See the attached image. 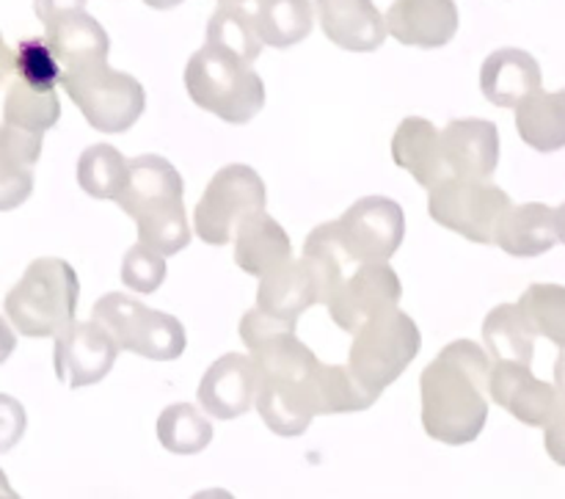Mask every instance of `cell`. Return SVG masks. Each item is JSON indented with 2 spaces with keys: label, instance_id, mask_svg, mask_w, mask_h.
I'll use <instances>...</instances> for the list:
<instances>
[{
  "label": "cell",
  "instance_id": "obj_1",
  "mask_svg": "<svg viewBox=\"0 0 565 499\" xmlns=\"http://www.w3.org/2000/svg\"><path fill=\"white\" fill-rule=\"evenodd\" d=\"M489 351L472 340H456L419 375L423 428L441 445L461 447L478 439L489 420Z\"/></svg>",
  "mask_w": 565,
  "mask_h": 499
},
{
  "label": "cell",
  "instance_id": "obj_2",
  "mask_svg": "<svg viewBox=\"0 0 565 499\" xmlns=\"http://www.w3.org/2000/svg\"><path fill=\"white\" fill-rule=\"evenodd\" d=\"M248 357L257 364L254 408L276 436H301L320 417V368L292 329L265 337Z\"/></svg>",
  "mask_w": 565,
  "mask_h": 499
},
{
  "label": "cell",
  "instance_id": "obj_3",
  "mask_svg": "<svg viewBox=\"0 0 565 499\" xmlns=\"http://www.w3.org/2000/svg\"><path fill=\"white\" fill-rule=\"evenodd\" d=\"M182 193V177L169 160L160 155H141L130 160V177L116 202L136 221L138 243L171 257L191 243Z\"/></svg>",
  "mask_w": 565,
  "mask_h": 499
},
{
  "label": "cell",
  "instance_id": "obj_4",
  "mask_svg": "<svg viewBox=\"0 0 565 499\" xmlns=\"http://www.w3.org/2000/svg\"><path fill=\"white\" fill-rule=\"evenodd\" d=\"M77 296L81 282L75 268L61 257H39L3 298V309L9 323L22 337L44 340L58 337L75 323Z\"/></svg>",
  "mask_w": 565,
  "mask_h": 499
},
{
  "label": "cell",
  "instance_id": "obj_5",
  "mask_svg": "<svg viewBox=\"0 0 565 499\" xmlns=\"http://www.w3.org/2000/svg\"><path fill=\"white\" fill-rule=\"evenodd\" d=\"M185 88L199 108L230 125H246L263 110L265 83L248 61L215 44H204L185 66Z\"/></svg>",
  "mask_w": 565,
  "mask_h": 499
},
{
  "label": "cell",
  "instance_id": "obj_6",
  "mask_svg": "<svg viewBox=\"0 0 565 499\" xmlns=\"http://www.w3.org/2000/svg\"><path fill=\"white\" fill-rule=\"evenodd\" d=\"M419 348H423V335L414 318H408L403 309L390 307L356 331L348 368L370 392L381 397L386 386L406 373Z\"/></svg>",
  "mask_w": 565,
  "mask_h": 499
},
{
  "label": "cell",
  "instance_id": "obj_7",
  "mask_svg": "<svg viewBox=\"0 0 565 499\" xmlns=\"http://www.w3.org/2000/svg\"><path fill=\"white\" fill-rule=\"evenodd\" d=\"M61 86L72 103L81 108L88 125L99 132H125L141 119L143 86L127 72L110 70L108 64H88L66 70Z\"/></svg>",
  "mask_w": 565,
  "mask_h": 499
},
{
  "label": "cell",
  "instance_id": "obj_8",
  "mask_svg": "<svg viewBox=\"0 0 565 499\" xmlns=\"http://www.w3.org/2000/svg\"><path fill=\"white\" fill-rule=\"evenodd\" d=\"M94 320L114 337L119 351L152 362H171L185 351V329L171 315L143 307L136 298L108 293L94 304Z\"/></svg>",
  "mask_w": 565,
  "mask_h": 499
},
{
  "label": "cell",
  "instance_id": "obj_9",
  "mask_svg": "<svg viewBox=\"0 0 565 499\" xmlns=\"http://www.w3.org/2000/svg\"><path fill=\"white\" fill-rule=\"evenodd\" d=\"M265 182L252 166L230 163L210 180L193 210V230L207 246H226L248 215L265 210Z\"/></svg>",
  "mask_w": 565,
  "mask_h": 499
},
{
  "label": "cell",
  "instance_id": "obj_10",
  "mask_svg": "<svg viewBox=\"0 0 565 499\" xmlns=\"http://www.w3.org/2000/svg\"><path fill=\"white\" fill-rule=\"evenodd\" d=\"M511 208V197L500 185L463 177H450L445 185L434 188L428 199L436 224L483 246H497V232Z\"/></svg>",
  "mask_w": 565,
  "mask_h": 499
},
{
  "label": "cell",
  "instance_id": "obj_11",
  "mask_svg": "<svg viewBox=\"0 0 565 499\" xmlns=\"http://www.w3.org/2000/svg\"><path fill=\"white\" fill-rule=\"evenodd\" d=\"M340 232L356 268L367 263H386L401 248L406 215L392 199L364 197L342 213Z\"/></svg>",
  "mask_w": 565,
  "mask_h": 499
},
{
  "label": "cell",
  "instance_id": "obj_12",
  "mask_svg": "<svg viewBox=\"0 0 565 499\" xmlns=\"http://www.w3.org/2000/svg\"><path fill=\"white\" fill-rule=\"evenodd\" d=\"M116 357H119V346L94 318L86 323L75 320L70 329L55 337V375L70 390L99 384L114 370Z\"/></svg>",
  "mask_w": 565,
  "mask_h": 499
},
{
  "label": "cell",
  "instance_id": "obj_13",
  "mask_svg": "<svg viewBox=\"0 0 565 499\" xmlns=\"http://www.w3.org/2000/svg\"><path fill=\"white\" fill-rule=\"evenodd\" d=\"M403 296V285L395 270L386 263L359 265L345 285L331 298L329 315L340 329L356 335L367 320L381 315L384 309L397 307Z\"/></svg>",
  "mask_w": 565,
  "mask_h": 499
},
{
  "label": "cell",
  "instance_id": "obj_14",
  "mask_svg": "<svg viewBox=\"0 0 565 499\" xmlns=\"http://www.w3.org/2000/svg\"><path fill=\"white\" fill-rule=\"evenodd\" d=\"M489 395L497 406L511 412L519 423L530 428H544L557 406V390L546 381H539L530 364L497 362L491 368Z\"/></svg>",
  "mask_w": 565,
  "mask_h": 499
},
{
  "label": "cell",
  "instance_id": "obj_15",
  "mask_svg": "<svg viewBox=\"0 0 565 499\" xmlns=\"http://www.w3.org/2000/svg\"><path fill=\"white\" fill-rule=\"evenodd\" d=\"M257 401V364L243 353H226L210 364L199 384V403L215 420H237Z\"/></svg>",
  "mask_w": 565,
  "mask_h": 499
},
{
  "label": "cell",
  "instance_id": "obj_16",
  "mask_svg": "<svg viewBox=\"0 0 565 499\" xmlns=\"http://www.w3.org/2000/svg\"><path fill=\"white\" fill-rule=\"evenodd\" d=\"M315 304H323V290H320L318 274L303 257H290L279 268L259 276L257 309H263L270 318L296 326L301 312H307Z\"/></svg>",
  "mask_w": 565,
  "mask_h": 499
},
{
  "label": "cell",
  "instance_id": "obj_17",
  "mask_svg": "<svg viewBox=\"0 0 565 499\" xmlns=\"http://www.w3.org/2000/svg\"><path fill=\"white\" fill-rule=\"evenodd\" d=\"M447 166L452 177L491 180L500 163V130L486 119H452L441 130Z\"/></svg>",
  "mask_w": 565,
  "mask_h": 499
},
{
  "label": "cell",
  "instance_id": "obj_18",
  "mask_svg": "<svg viewBox=\"0 0 565 499\" xmlns=\"http://www.w3.org/2000/svg\"><path fill=\"white\" fill-rule=\"evenodd\" d=\"M386 31L408 47H441L458 31V6L456 0H395L386 11Z\"/></svg>",
  "mask_w": 565,
  "mask_h": 499
},
{
  "label": "cell",
  "instance_id": "obj_19",
  "mask_svg": "<svg viewBox=\"0 0 565 499\" xmlns=\"http://www.w3.org/2000/svg\"><path fill=\"white\" fill-rule=\"evenodd\" d=\"M326 39L351 53H373L386 39V17L373 0H315Z\"/></svg>",
  "mask_w": 565,
  "mask_h": 499
},
{
  "label": "cell",
  "instance_id": "obj_20",
  "mask_svg": "<svg viewBox=\"0 0 565 499\" xmlns=\"http://www.w3.org/2000/svg\"><path fill=\"white\" fill-rule=\"evenodd\" d=\"M392 158L428 191L445 185L452 177L441 147V132L423 116H408L401 121L392 138Z\"/></svg>",
  "mask_w": 565,
  "mask_h": 499
},
{
  "label": "cell",
  "instance_id": "obj_21",
  "mask_svg": "<svg viewBox=\"0 0 565 499\" xmlns=\"http://www.w3.org/2000/svg\"><path fill=\"white\" fill-rule=\"evenodd\" d=\"M483 97L497 108H519L541 88V66L530 53L502 47L483 61L480 70Z\"/></svg>",
  "mask_w": 565,
  "mask_h": 499
},
{
  "label": "cell",
  "instance_id": "obj_22",
  "mask_svg": "<svg viewBox=\"0 0 565 499\" xmlns=\"http://www.w3.org/2000/svg\"><path fill=\"white\" fill-rule=\"evenodd\" d=\"M42 155V132L0 125V213L17 210L33 193V166Z\"/></svg>",
  "mask_w": 565,
  "mask_h": 499
},
{
  "label": "cell",
  "instance_id": "obj_23",
  "mask_svg": "<svg viewBox=\"0 0 565 499\" xmlns=\"http://www.w3.org/2000/svg\"><path fill=\"white\" fill-rule=\"evenodd\" d=\"M44 39L50 42L64 72L88 64H105L110 53L108 33L86 11H72V14L50 22Z\"/></svg>",
  "mask_w": 565,
  "mask_h": 499
},
{
  "label": "cell",
  "instance_id": "obj_24",
  "mask_svg": "<svg viewBox=\"0 0 565 499\" xmlns=\"http://www.w3.org/2000/svg\"><path fill=\"white\" fill-rule=\"evenodd\" d=\"M292 254L290 237L276 219L265 210L248 215L235 235V263L237 268L252 276H265L279 268Z\"/></svg>",
  "mask_w": 565,
  "mask_h": 499
},
{
  "label": "cell",
  "instance_id": "obj_25",
  "mask_svg": "<svg viewBox=\"0 0 565 499\" xmlns=\"http://www.w3.org/2000/svg\"><path fill=\"white\" fill-rule=\"evenodd\" d=\"M561 241L555 210L541 202L519 204L508 210L497 232V246L511 257H539Z\"/></svg>",
  "mask_w": 565,
  "mask_h": 499
},
{
  "label": "cell",
  "instance_id": "obj_26",
  "mask_svg": "<svg viewBox=\"0 0 565 499\" xmlns=\"http://www.w3.org/2000/svg\"><path fill=\"white\" fill-rule=\"evenodd\" d=\"M519 136L539 152H557L565 147V88L539 92L516 108Z\"/></svg>",
  "mask_w": 565,
  "mask_h": 499
},
{
  "label": "cell",
  "instance_id": "obj_27",
  "mask_svg": "<svg viewBox=\"0 0 565 499\" xmlns=\"http://www.w3.org/2000/svg\"><path fill=\"white\" fill-rule=\"evenodd\" d=\"M303 259L318 274L326 307L337 296V290L345 285L348 276L356 270V263H353L351 252H348L345 241H342L340 221H329V224H320L309 232L307 243H303Z\"/></svg>",
  "mask_w": 565,
  "mask_h": 499
},
{
  "label": "cell",
  "instance_id": "obj_28",
  "mask_svg": "<svg viewBox=\"0 0 565 499\" xmlns=\"http://www.w3.org/2000/svg\"><path fill=\"white\" fill-rule=\"evenodd\" d=\"M535 331L519 304H500L483 320V342L494 362L530 364L535 353Z\"/></svg>",
  "mask_w": 565,
  "mask_h": 499
},
{
  "label": "cell",
  "instance_id": "obj_29",
  "mask_svg": "<svg viewBox=\"0 0 565 499\" xmlns=\"http://www.w3.org/2000/svg\"><path fill=\"white\" fill-rule=\"evenodd\" d=\"M257 31L263 44L270 47H292L309 36L315 22L312 0H259Z\"/></svg>",
  "mask_w": 565,
  "mask_h": 499
},
{
  "label": "cell",
  "instance_id": "obj_30",
  "mask_svg": "<svg viewBox=\"0 0 565 499\" xmlns=\"http://www.w3.org/2000/svg\"><path fill=\"white\" fill-rule=\"evenodd\" d=\"M61 119V99L55 88H36L22 81H11L3 103V121L6 125L22 127V130L42 132L55 127Z\"/></svg>",
  "mask_w": 565,
  "mask_h": 499
},
{
  "label": "cell",
  "instance_id": "obj_31",
  "mask_svg": "<svg viewBox=\"0 0 565 499\" xmlns=\"http://www.w3.org/2000/svg\"><path fill=\"white\" fill-rule=\"evenodd\" d=\"M130 177V160L110 144H94L77 160V182L94 199H119Z\"/></svg>",
  "mask_w": 565,
  "mask_h": 499
},
{
  "label": "cell",
  "instance_id": "obj_32",
  "mask_svg": "<svg viewBox=\"0 0 565 499\" xmlns=\"http://www.w3.org/2000/svg\"><path fill=\"white\" fill-rule=\"evenodd\" d=\"M158 439L174 456H196L213 442V425L191 403H174L158 417Z\"/></svg>",
  "mask_w": 565,
  "mask_h": 499
},
{
  "label": "cell",
  "instance_id": "obj_33",
  "mask_svg": "<svg viewBox=\"0 0 565 499\" xmlns=\"http://www.w3.org/2000/svg\"><path fill=\"white\" fill-rule=\"evenodd\" d=\"M207 44L224 47L254 64L263 53V39L257 31V17L243 6H221L207 22Z\"/></svg>",
  "mask_w": 565,
  "mask_h": 499
},
{
  "label": "cell",
  "instance_id": "obj_34",
  "mask_svg": "<svg viewBox=\"0 0 565 499\" xmlns=\"http://www.w3.org/2000/svg\"><path fill=\"white\" fill-rule=\"evenodd\" d=\"M519 309L539 337L565 351V287L530 285L519 298Z\"/></svg>",
  "mask_w": 565,
  "mask_h": 499
},
{
  "label": "cell",
  "instance_id": "obj_35",
  "mask_svg": "<svg viewBox=\"0 0 565 499\" xmlns=\"http://www.w3.org/2000/svg\"><path fill=\"white\" fill-rule=\"evenodd\" d=\"M379 401L348 364H323L320 368V414H351L364 412Z\"/></svg>",
  "mask_w": 565,
  "mask_h": 499
},
{
  "label": "cell",
  "instance_id": "obj_36",
  "mask_svg": "<svg viewBox=\"0 0 565 499\" xmlns=\"http://www.w3.org/2000/svg\"><path fill=\"white\" fill-rule=\"evenodd\" d=\"M61 75H64V70H61L47 39H25L14 50L17 81L36 88H55L61 83Z\"/></svg>",
  "mask_w": 565,
  "mask_h": 499
},
{
  "label": "cell",
  "instance_id": "obj_37",
  "mask_svg": "<svg viewBox=\"0 0 565 499\" xmlns=\"http://www.w3.org/2000/svg\"><path fill=\"white\" fill-rule=\"evenodd\" d=\"M166 279V257L143 243L130 246L121 263V282L136 293H154Z\"/></svg>",
  "mask_w": 565,
  "mask_h": 499
},
{
  "label": "cell",
  "instance_id": "obj_38",
  "mask_svg": "<svg viewBox=\"0 0 565 499\" xmlns=\"http://www.w3.org/2000/svg\"><path fill=\"white\" fill-rule=\"evenodd\" d=\"M28 428V414L17 397L0 392V453H9L20 445Z\"/></svg>",
  "mask_w": 565,
  "mask_h": 499
},
{
  "label": "cell",
  "instance_id": "obj_39",
  "mask_svg": "<svg viewBox=\"0 0 565 499\" xmlns=\"http://www.w3.org/2000/svg\"><path fill=\"white\" fill-rule=\"evenodd\" d=\"M544 445L552 461L565 467V401L561 395H557V406L550 423L544 425Z\"/></svg>",
  "mask_w": 565,
  "mask_h": 499
},
{
  "label": "cell",
  "instance_id": "obj_40",
  "mask_svg": "<svg viewBox=\"0 0 565 499\" xmlns=\"http://www.w3.org/2000/svg\"><path fill=\"white\" fill-rule=\"evenodd\" d=\"M83 6H86V0H36L33 9H36V17L44 22V28H47L50 22L61 20L72 11H83Z\"/></svg>",
  "mask_w": 565,
  "mask_h": 499
},
{
  "label": "cell",
  "instance_id": "obj_41",
  "mask_svg": "<svg viewBox=\"0 0 565 499\" xmlns=\"http://www.w3.org/2000/svg\"><path fill=\"white\" fill-rule=\"evenodd\" d=\"M14 331L17 329L9 323V318H3V315H0V364L9 362V357L14 353V348H17Z\"/></svg>",
  "mask_w": 565,
  "mask_h": 499
},
{
  "label": "cell",
  "instance_id": "obj_42",
  "mask_svg": "<svg viewBox=\"0 0 565 499\" xmlns=\"http://www.w3.org/2000/svg\"><path fill=\"white\" fill-rule=\"evenodd\" d=\"M9 75H14V50L3 42V33H0V83Z\"/></svg>",
  "mask_w": 565,
  "mask_h": 499
},
{
  "label": "cell",
  "instance_id": "obj_43",
  "mask_svg": "<svg viewBox=\"0 0 565 499\" xmlns=\"http://www.w3.org/2000/svg\"><path fill=\"white\" fill-rule=\"evenodd\" d=\"M555 390L565 401V351H561V357L555 362Z\"/></svg>",
  "mask_w": 565,
  "mask_h": 499
},
{
  "label": "cell",
  "instance_id": "obj_44",
  "mask_svg": "<svg viewBox=\"0 0 565 499\" xmlns=\"http://www.w3.org/2000/svg\"><path fill=\"white\" fill-rule=\"evenodd\" d=\"M0 499H22L14 489H11V484H9V478H6L3 469H0Z\"/></svg>",
  "mask_w": 565,
  "mask_h": 499
},
{
  "label": "cell",
  "instance_id": "obj_45",
  "mask_svg": "<svg viewBox=\"0 0 565 499\" xmlns=\"http://www.w3.org/2000/svg\"><path fill=\"white\" fill-rule=\"evenodd\" d=\"M191 499H235V497L224 489H207V491H199V495H193Z\"/></svg>",
  "mask_w": 565,
  "mask_h": 499
},
{
  "label": "cell",
  "instance_id": "obj_46",
  "mask_svg": "<svg viewBox=\"0 0 565 499\" xmlns=\"http://www.w3.org/2000/svg\"><path fill=\"white\" fill-rule=\"evenodd\" d=\"M555 219H557V235H561V243H565V202L555 210Z\"/></svg>",
  "mask_w": 565,
  "mask_h": 499
},
{
  "label": "cell",
  "instance_id": "obj_47",
  "mask_svg": "<svg viewBox=\"0 0 565 499\" xmlns=\"http://www.w3.org/2000/svg\"><path fill=\"white\" fill-rule=\"evenodd\" d=\"M143 3H147L149 9H174V6H180L182 0H143Z\"/></svg>",
  "mask_w": 565,
  "mask_h": 499
},
{
  "label": "cell",
  "instance_id": "obj_48",
  "mask_svg": "<svg viewBox=\"0 0 565 499\" xmlns=\"http://www.w3.org/2000/svg\"><path fill=\"white\" fill-rule=\"evenodd\" d=\"M221 6H243V3H252V0H218ZM259 3V0H257Z\"/></svg>",
  "mask_w": 565,
  "mask_h": 499
}]
</instances>
